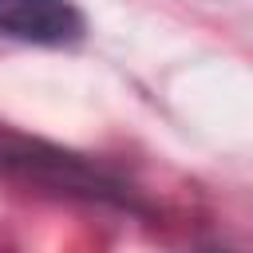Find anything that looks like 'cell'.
<instances>
[{"label": "cell", "instance_id": "obj_1", "mask_svg": "<svg viewBox=\"0 0 253 253\" xmlns=\"http://www.w3.org/2000/svg\"><path fill=\"white\" fill-rule=\"evenodd\" d=\"M0 32L28 43H71L83 36V16L71 0H0Z\"/></svg>", "mask_w": 253, "mask_h": 253}]
</instances>
